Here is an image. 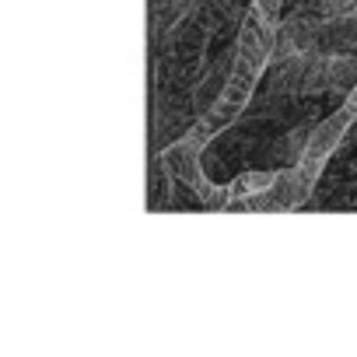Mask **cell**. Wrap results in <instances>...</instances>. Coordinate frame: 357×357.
<instances>
[{"instance_id":"cell-2","label":"cell","mask_w":357,"mask_h":357,"mask_svg":"<svg viewBox=\"0 0 357 357\" xmlns=\"http://www.w3.org/2000/svg\"><path fill=\"white\" fill-rule=\"evenodd\" d=\"M354 119H357V112L354 109H336L333 116H326L315 130H312V137H308V147H305V158H329L343 140H347V133H350V126H354Z\"/></svg>"},{"instance_id":"cell-6","label":"cell","mask_w":357,"mask_h":357,"mask_svg":"<svg viewBox=\"0 0 357 357\" xmlns=\"http://www.w3.org/2000/svg\"><path fill=\"white\" fill-rule=\"evenodd\" d=\"M312 123H301V126H294L291 130V137H287V147H291V154L294 158H305V147H308V137H312Z\"/></svg>"},{"instance_id":"cell-1","label":"cell","mask_w":357,"mask_h":357,"mask_svg":"<svg viewBox=\"0 0 357 357\" xmlns=\"http://www.w3.org/2000/svg\"><path fill=\"white\" fill-rule=\"evenodd\" d=\"M322 168H326L322 158H298L294 168L277 172V183H273L266 193H256V197L235 200V204L245 207V211H273V214H277V211H294V207H301V204L312 197Z\"/></svg>"},{"instance_id":"cell-4","label":"cell","mask_w":357,"mask_h":357,"mask_svg":"<svg viewBox=\"0 0 357 357\" xmlns=\"http://www.w3.org/2000/svg\"><path fill=\"white\" fill-rule=\"evenodd\" d=\"M326 81H329V91H350L357 84V56H350V53H329V60H326Z\"/></svg>"},{"instance_id":"cell-7","label":"cell","mask_w":357,"mask_h":357,"mask_svg":"<svg viewBox=\"0 0 357 357\" xmlns=\"http://www.w3.org/2000/svg\"><path fill=\"white\" fill-rule=\"evenodd\" d=\"M280 4H284V0H256V8H259L273 25H280Z\"/></svg>"},{"instance_id":"cell-8","label":"cell","mask_w":357,"mask_h":357,"mask_svg":"<svg viewBox=\"0 0 357 357\" xmlns=\"http://www.w3.org/2000/svg\"><path fill=\"white\" fill-rule=\"evenodd\" d=\"M343 105H347V109H354V112H357V84H354V88H350V91H347V102H343Z\"/></svg>"},{"instance_id":"cell-5","label":"cell","mask_w":357,"mask_h":357,"mask_svg":"<svg viewBox=\"0 0 357 357\" xmlns=\"http://www.w3.org/2000/svg\"><path fill=\"white\" fill-rule=\"evenodd\" d=\"M273 183H277V172H242L235 183L228 186V190H231V204H235V200H249V197H256V193H266Z\"/></svg>"},{"instance_id":"cell-3","label":"cell","mask_w":357,"mask_h":357,"mask_svg":"<svg viewBox=\"0 0 357 357\" xmlns=\"http://www.w3.org/2000/svg\"><path fill=\"white\" fill-rule=\"evenodd\" d=\"M161 168H165L172 178H178L183 186L197 190V183L204 178V172H200V147L190 144L186 137L175 140L168 151H161Z\"/></svg>"}]
</instances>
